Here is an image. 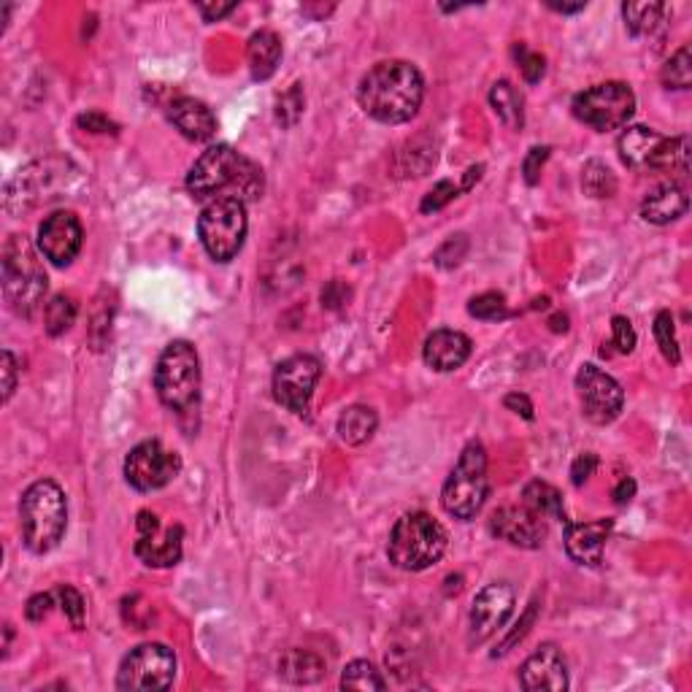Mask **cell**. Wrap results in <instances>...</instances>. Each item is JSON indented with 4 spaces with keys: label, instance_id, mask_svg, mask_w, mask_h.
Returning <instances> with one entry per match:
<instances>
[{
    "label": "cell",
    "instance_id": "cell-43",
    "mask_svg": "<svg viewBox=\"0 0 692 692\" xmlns=\"http://www.w3.org/2000/svg\"><path fill=\"white\" fill-rule=\"evenodd\" d=\"M549 157V146H533L528 152V157H525V163H522V173H525V182L533 187V184H538V176H541V168H544V163H547Z\"/></svg>",
    "mask_w": 692,
    "mask_h": 692
},
{
    "label": "cell",
    "instance_id": "cell-37",
    "mask_svg": "<svg viewBox=\"0 0 692 692\" xmlns=\"http://www.w3.org/2000/svg\"><path fill=\"white\" fill-rule=\"evenodd\" d=\"M55 595L60 598V606H63L65 617L71 620L73 628L76 630L84 628V609H87V606H84L82 592L73 590V587H68V584H60Z\"/></svg>",
    "mask_w": 692,
    "mask_h": 692
},
{
    "label": "cell",
    "instance_id": "cell-21",
    "mask_svg": "<svg viewBox=\"0 0 692 692\" xmlns=\"http://www.w3.org/2000/svg\"><path fill=\"white\" fill-rule=\"evenodd\" d=\"M471 349H474L471 338L460 330H436L425 341L422 357H425L428 368H433L438 374H449V371H457L460 365H465V360L471 357Z\"/></svg>",
    "mask_w": 692,
    "mask_h": 692
},
{
    "label": "cell",
    "instance_id": "cell-36",
    "mask_svg": "<svg viewBox=\"0 0 692 692\" xmlns=\"http://www.w3.org/2000/svg\"><path fill=\"white\" fill-rule=\"evenodd\" d=\"M303 87L301 84H292L290 90L284 92L279 103H276V119L282 122L284 128H292L303 114Z\"/></svg>",
    "mask_w": 692,
    "mask_h": 692
},
{
    "label": "cell",
    "instance_id": "cell-23",
    "mask_svg": "<svg viewBox=\"0 0 692 692\" xmlns=\"http://www.w3.org/2000/svg\"><path fill=\"white\" fill-rule=\"evenodd\" d=\"M687 192L679 184L668 182L660 184L657 190H652L641 203V217L652 222V225H671L679 217L687 214Z\"/></svg>",
    "mask_w": 692,
    "mask_h": 692
},
{
    "label": "cell",
    "instance_id": "cell-11",
    "mask_svg": "<svg viewBox=\"0 0 692 692\" xmlns=\"http://www.w3.org/2000/svg\"><path fill=\"white\" fill-rule=\"evenodd\" d=\"M176 679V655L165 644H141L130 652L117 674V690H168Z\"/></svg>",
    "mask_w": 692,
    "mask_h": 692
},
{
    "label": "cell",
    "instance_id": "cell-31",
    "mask_svg": "<svg viewBox=\"0 0 692 692\" xmlns=\"http://www.w3.org/2000/svg\"><path fill=\"white\" fill-rule=\"evenodd\" d=\"M582 187L590 198H611L617 192V179L609 171V165L601 160H590L582 171Z\"/></svg>",
    "mask_w": 692,
    "mask_h": 692
},
{
    "label": "cell",
    "instance_id": "cell-3",
    "mask_svg": "<svg viewBox=\"0 0 692 692\" xmlns=\"http://www.w3.org/2000/svg\"><path fill=\"white\" fill-rule=\"evenodd\" d=\"M22 541L33 555H46L63 541L68 528V501L60 484L52 479L30 484L19 501Z\"/></svg>",
    "mask_w": 692,
    "mask_h": 692
},
{
    "label": "cell",
    "instance_id": "cell-17",
    "mask_svg": "<svg viewBox=\"0 0 692 692\" xmlns=\"http://www.w3.org/2000/svg\"><path fill=\"white\" fill-rule=\"evenodd\" d=\"M82 222L73 211H55L38 228V252L57 268L71 265L82 252Z\"/></svg>",
    "mask_w": 692,
    "mask_h": 692
},
{
    "label": "cell",
    "instance_id": "cell-26",
    "mask_svg": "<svg viewBox=\"0 0 692 692\" xmlns=\"http://www.w3.org/2000/svg\"><path fill=\"white\" fill-rule=\"evenodd\" d=\"M376 428H379V417L371 406H349L338 417V436L349 447H360L365 441H371Z\"/></svg>",
    "mask_w": 692,
    "mask_h": 692
},
{
    "label": "cell",
    "instance_id": "cell-13",
    "mask_svg": "<svg viewBox=\"0 0 692 692\" xmlns=\"http://www.w3.org/2000/svg\"><path fill=\"white\" fill-rule=\"evenodd\" d=\"M576 390L582 401V414L590 419L592 425H609L620 417L625 406V392L620 382L601 371L598 365H582L576 374Z\"/></svg>",
    "mask_w": 692,
    "mask_h": 692
},
{
    "label": "cell",
    "instance_id": "cell-16",
    "mask_svg": "<svg viewBox=\"0 0 692 692\" xmlns=\"http://www.w3.org/2000/svg\"><path fill=\"white\" fill-rule=\"evenodd\" d=\"M138 541L136 555L152 568H171L182 560V541L184 528L173 525V528H160V519L152 511H141L138 514Z\"/></svg>",
    "mask_w": 692,
    "mask_h": 692
},
{
    "label": "cell",
    "instance_id": "cell-53",
    "mask_svg": "<svg viewBox=\"0 0 692 692\" xmlns=\"http://www.w3.org/2000/svg\"><path fill=\"white\" fill-rule=\"evenodd\" d=\"M482 165H476V168H468V173H465V182H463V190H471L474 187V182H479V176H482Z\"/></svg>",
    "mask_w": 692,
    "mask_h": 692
},
{
    "label": "cell",
    "instance_id": "cell-52",
    "mask_svg": "<svg viewBox=\"0 0 692 692\" xmlns=\"http://www.w3.org/2000/svg\"><path fill=\"white\" fill-rule=\"evenodd\" d=\"M549 9L563 11V14H576V11L587 9V3L584 0H579V3H549Z\"/></svg>",
    "mask_w": 692,
    "mask_h": 692
},
{
    "label": "cell",
    "instance_id": "cell-12",
    "mask_svg": "<svg viewBox=\"0 0 692 692\" xmlns=\"http://www.w3.org/2000/svg\"><path fill=\"white\" fill-rule=\"evenodd\" d=\"M182 471V457L165 449L160 441H144L125 457V479L138 492L163 490Z\"/></svg>",
    "mask_w": 692,
    "mask_h": 692
},
{
    "label": "cell",
    "instance_id": "cell-8",
    "mask_svg": "<svg viewBox=\"0 0 692 692\" xmlns=\"http://www.w3.org/2000/svg\"><path fill=\"white\" fill-rule=\"evenodd\" d=\"M490 492V479H487V452L482 444H468L463 455L452 468L444 492H441V503L447 514L455 519H474L482 511L484 501Z\"/></svg>",
    "mask_w": 692,
    "mask_h": 692
},
{
    "label": "cell",
    "instance_id": "cell-45",
    "mask_svg": "<svg viewBox=\"0 0 692 692\" xmlns=\"http://www.w3.org/2000/svg\"><path fill=\"white\" fill-rule=\"evenodd\" d=\"M52 606H55V598H52L49 592H38V595L30 598L28 606H25V617H28L30 622H44L46 617H49Z\"/></svg>",
    "mask_w": 692,
    "mask_h": 692
},
{
    "label": "cell",
    "instance_id": "cell-22",
    "mask_svg": "<svg viewBox=\"0 0 692 692\" xmlns=\"http://www.w3.org/2000/svg\"><path fill=\"white\" fill-rule=\"evenodd\" d=\"M168 119H171L184 138H190L195 144L211 141L214 133H217V117L211 114L206 103L195 101V98L173 101L171 109H168Z\"/></svg>",
    "mask_w": 692,
    "mask_h": 692
},
{
    "label": "cell",
    "instance_id": "cell-2",
    "mask_svg": "<svg viewBox=\"0 0 692 692\" xmlns=\"http://www.w3.org/2000/svg\"><path fill=\"white\" fill-rule=\"evenodd\" d=\"M187 190L201 201L228 198L225 192L238 201H255L263 195V171L233 146L217 144L195 160L187 176Z\"/></svg>",
    "mask_w": 692,
    "mask_h": 692
},
{
    "label": "cell",
    "instance_id": "cell-29",
    "mask_svg": "<svg viewBox=\"0 0 692 692\" xmlns=\"http://www.w3.org/2000/svg\"><path fill=\"white\" fill-rule=\"evenodd\" d=\"M663 11V3H655V0H649L647 3V0H644V3H625V6H622V17H625V25H628L630 36H649V33L660 25Z\"/></svg>",
    "mask_w": 692,
    "mask_h": 692
},
{
    "label": "cell",
    "instance_id": "cell-49",
    "mask_svg": "<svg viewBox=\"0 0 692 692\" xmlns=\"http://www.w3.org/2000/svg\"><path fill=\"white\" fill-rule=\"evenodd\" d=\"M198 11H201V17L206 19V22H217V19L228 17L230 11H236V3H201L198 6Z\"/></svg>",
    "mask_w": 692,
    "mask_h": 692
},
{
    "label": "cell",
    "instance_id": "cell-42",
    "mask_svg": "<svg viewBox=\"0 0 692 692\" xmlns=\"http://www.w3.org/2000/svg\"><path fill=\"white\" fill-rule=\"evenodd\" d=\"M536 611H538L536 603H530V609L525 611V617H522V620L517 622V630H511V633H509V636H506V641H503L501 647L492 652V657L506 655V652H509V649L514 647V644H517V641H522V638H525V633H528V630H530V625L536 622Z\"/></svg>",
    "mask_w": 692,
    "mask_h": 692
},
{
    "label": "cell",
    "instance_id": "cell-33",
    "mask_svg": "<svg viewBox=\"0 0 692 692\" xmlns=\"http://www.w3.org/2000/svg\"><path fill=\"white\" fill-rule=\"evenodd\" d=\"M660 79L668 90H690L692 84V57L690 46H682L668 63L663 65V73Z\"/></svg>",
    "mask_w": 692,
    "mask_h": 692
},
{
    "label": "cell",
    "instance_id": "cell-1",
    "mask_svg": "<svg viewBox=\"0 0 692 692\" xmlns=\"http://www.w3.org/2000/svg\"><path fill=\"white\" fill-rule=\"evenodd\" d=\"M422 98H425V79L406 60L376 63L357 87L360 109L384 125H403L417 117Z\"/></svg>",
    "mask_w": 692,
    "mask_h": 692
},
{
    "label": "cell",
    "instance_id": "cell-28",
    "mask_svg": "<svg viewBox=\"0 0 692 692\" xmlns=\"http://www.w3.org/2000/svg\"><path fill=\"white\" fill-rule=\"evenodd\" d=\"M522 503H525L530 511H536L541 519H560V522L565 519L563 495L547 482H538L536 479V482L525 484V490H522Z\"/></svg>",
    "mask_w": 692,
    "mask_h": 692
},
{
    "label": "cell",
    "instance_id": "cell-51",
    "mask_svg": "<svg viewBox=\"0 0 692 692\" xmlns=\"http://www.w3.org/2000/svg\"><path fill=\"white\" fill-rule=\"evenodd\" d=\"M633 495H636V482H633L630 476H625V479L614 487V503H617V506H625V503L633 501Z\"/></svg>",
    "mask_w": 692,
    "mask_h": 692
},
{
    "label": "cell",
    "instance_id": "cell-32",
    "mask_svg": "<svg viewBox=\"0 0 692 692\" xmlns=\"http://www.w3.org/2000/svg\"><path fill=\"white\" fill-rule=\"evenodd\" d=\"M341 687L344 690H384L387 682L382 679V674L376 671L374 665L368 660H355L344 668V676H341Z\"/></svg>",
    "mask_w": 692,
    "mask_h": 692
},
{
    "label": "cell",
    "instance_id": "cell-34",
    "mask_svg": "<svg viewBox=\"0 0 692 692\" xmlns=\"http://www.w3.org/2000/svg\"><path fill=\"white\" fill-rule=\"evenodd\" d=\"M655 338L660 352L668 363H679L682 360V352H679V341H676V330H674V317L671 311H660L655 317Z\"/></svg>",
    "mask_w": 692,
    "mask_h": 692
},
{
    "label": "cell",
    "instance_id": "cell-46",
    "mask_svg": "<svg viewBox=\"0 0 692 692\" xmlns=\"http://www.w3.org/2000/svg\"><path fill=\"white\" fill-rule=\"evenodd\" d=\"M17 374V360H14V355L6 349V352H3V401L6 403L11 401V395L17 390Z\"/></svg>",
    "mask_w": 692,
    "mask_h": 692
},
{
    "label": "cell",
    "instance_id": "cell-9",
    "mask_svg": "<svg viewBox=\"0 0 692 692\" xmlns=\"http://www.w3.org/2000/svg\"><path fill=\"white\" fill-rule=\"evenodd\" d=\"M246 230H249L246 206L238 198L211 201L198 219V236H201L203 249L217 263H230L241 252Z\"/></svg>",
    "mask_w": 692,
    "mask_h": 692
},
{
    "label": "cell",
    "instance_id": "cell-7",
    "mask_svg": "<svg viewBox=\"0 0 692 692\" xmlns=\"http://www.w3.org/2000/svg\"><path fill=\"white\" fill-rule=\"evenodd\" d=\"M622 163L636 171L684 173L690 171V141L684 136L668 138L652 128L636 125L628 128L617 141Z\"/></svg>",
    "mask_w": 692,
    "mask_h": 692
},
{
    "label": "cell",
    "instance_id": "cell-27",
    "mask_svg": "<svg viewBox=\"0 0 692 692\" xmlns=\"http://www.w3.org/2000/svg\"><path fill=\"white\" fill-rule=\"evenodd\" d=\"M490 106L495 109V114H498V119H501L506 128H522V122H525V109L522 106H525V101H522V95H519L514 84L506 82V79L492 84Z\"/></svg>",
    "mask_w": 692,
    "mask_h": 692
},
{
    "label": "cell",
    "instance_id": "cell-4",
    "mask_svg": "<svg viewBox=\"0 0 692 692\" xmlns=\"http://www.w3.org/2000/svg\"><path fill=\"white\" fill-rule=\"evenodd\" d=\"M3 298L17 317L30 319L46 295V271L25 236H9L3 246Z\"/></svg>",
    "mask_w": 692,
    "mask_h": 692
},
{
    "label": "cell",
    "instance_id": "cell-10",
    "mask_svg": "<svg viewBox=\"0 0 692 692\" xmlns=\"http://www.w3.org/2000/svg\"><path fill=\"white\" fill-rule=\"evenodd\" d=\"M574 117L592 130H617L636 111V95L625 82L595 84L574 98Z\"/></svg>",
    "mask_w": 692,
    "mask_h": 692
},
{
    "label": "cell",
    "instance_id": "cell-24",
    "mask_svg": "<svg viewBox=\"0 0 692 692\" xmlns=\"http://www.w3.org/2000/svg\"><path fill=\"white\" fill-rule=\"evenodd\" d=\"M279 60H282V38L276 36L274 30H260L249 38L246 63H249V73L255 82L271 79L279 68Z\"/></svg>",
    "mask_w": 692,
    "mask_h": 692
},
{
    "label": "cell",
    "instance_id": "cell-50",
    "mask_svg": "<svg viewBox=\"0 0 692 692\" xmlns=\"http://www.w3.org/2000/svg\"><path fill=\"white\" fill-rule=\"evenodd\" d=\"M506 409H511L514 414H522L525 419H533V403H530L528 395H519V392H511L506 395Z\"/></svg>",
    "mask_w": 692,
    "mask_h": 692
},
{
    "label": "cell",
    "instance_id": "cell-41",
    "mask_svg": "<svg viewBox=\"0 0 692 692\" xmlns=\"http://www.w3.org/2000/svg\"><path fill=\"white\" fill-rule=\"evenodd\" d=\"M611 333H614V346L620 349L622 355H630L636 349V330H633L628 317L611 319Z\"/></svg>",
    "mask_w": 692,
    "mask_h": 692
},
{
    "label": "cell",
    "instance_id": "cell-35",
    "mask_svg": "<svg viewBox=\"0 0 692 692\" xmlns=\"http://www.w3.org/2000/svg\"><path fill=\"white\" fill-rule=\"evenodd\" d=\"M468 314L476 319H484V322H495V319L509 317V306H506V298L501 292H482L468 303Z\"/></svg>",
    "mask_w": 692,
    "mask_h": 692
},
{
    "label": "cell",
    "instance_id": "cell-15",
    "mask_svg": "<svg viewBox=\"0 0 692 692\" xmlns=\"http://www.w3.org/2000/svg\"><path fill=\"white\" fill-rule=\"evenodd\" d=\"M511 611H514V590L509 584H487L474 598V606L468 614V644L479 647L484 641H490L509 622Z\"/></svg>",
    "mask_w": 692,
    "mask_h": 692
},
{
    "label": "cell",
    "instance_id": "cell-19",
    "mask_svg": "<svg viewBox=\"0 0 692 692\" xmlns=\"http://www.w3.org/2000/svg\"><path fill=\"white\" fill-rule=\"evenodd\" d=\"M519 684L528 692H563L568 690V665L555 644L536 649L519 668Z\"/></svg>",
    "mask_w": 692,
    "mask_h": 692
},
{
    "label": "cell",
    "instance_id": "cell-44",
    "mask_svg": "<svg viewBox=\"0 0 692 692\" xmlns=\"http://www.w3.org/2000/svg\"><path fill=\"white\" fill-rule=\"evenodd\" d=\"M595 468H598V457L592 455V452H584V455L576 457L574 465H571V482H574V487H582V484L590 482Z\"/></svg>",
    "mask_w": 692,
    "mask_h": 692
},
{
    "label": "cell",
    "instance_id": "cell-40",
    "mask_svg": "<svg viewBox=\"0 0 692 692\" xmlns=\"http://www.w3.org/2000/svg\"><path fill=\"white\" fill-rule=\"evenodd\" d=\"M465 255H468V238L452 236L447 244L436 252V265H441V268H455V265L463 263Z\"/></svg>",
    "mask_w": 692,
    "mask_h": 692
},
{
    "label": "cell",
    "instance_id": "cell-6",
    "mask_svg": "<svg viewBox=\"0 0 692 692\" xmlns=\"http://www.w3.org/2000/svg\"><path fill=\"white\" fill-rule=\"evenodd\" d=\"M157 398L171 411H192L201 398V360L195 346L173 341L157 360L155 371Z\"/></svg>",
    "mask_w": 692,
    "mask_h": 692
},
{
    "label": "cell",
    "instance_id": "cell-39",
    "mask_svg": "<svg viewBox=\"0 0 692 692\" xmlns=\"http://www.w3.org/2000/svg\"><path fill=\"white\" fill-rule=\"evenodd\" d=\"M460 195V187H457L455 182H438L433 190L422 198V214H430V211H438V209H444L447 203H452Z\"/></svg>",
    "mask_w": 692,
    "mask_h": 692
},
{
    "label": "cell",
    "instance_id": "cell-30",
    "mask_svg": "<svg viewBox=\"0 0 692 692\" xmlns=\"http://www.w3.org/2000/svg\"><path fill=\"white\" fill-rule=\"evenodd\" d=\"M76 314H79V306H76L71 295H55L52 301L46 303L44 311L46 333L49 336H63L65 330H71V325L76 322Z\"/></svg>",
    "mask_w": 692,
    "mask_h": 692
},
{
    "label": "cell",
    "instance_id": "cell-20",
    "mask_svg": "<svg viewBox=\"0 0 692 692\" xmlns=\"http://www.w3.org/2000/svg\"><path fill=\"white\" fill-rule=\"evenodd\" d=\"M611 528H614L611 519L565 522V552L579 565H601Z\"/></svg>",
    "mask_w": 692,
    "mask_h": 692
},
{
    "label": "cell",
    "instance_id": "cell-48",
    "mask_svg": "<svg viewBox=\"0 0 692 692\" xmlns=\"http://www.w3.org/2000/svg\"><path fill=\"white\" fill-rule=\"evenodd\" d=\"M346 295H349V290H346L344 284L338 282V279H333V282L322 290V306H328V309H338L341 303L346 301Z\"/></svg>",
    "mask_w": 692,
    "mask_h": 692
},
{
    "label": "cell",
    "instance_id": "cell-47",
    "mask_svg": "<svg viewBox=\"0 0 692 692\" xmlns=\"http://www.w3.org/2000/svg\"><path fill=\"white\" fill-rule=\"evenodd\" d=\"M79 128L90 130V133H117V125L106 119L103 114H82L79 117Z\"/></svg>",
    "mask_w": 692,
    "mask_h": 692
},
{
    "label": "cell",
    "instance_id": "cell-18",
    "mask_svg": "<svg viewBox=\"0 0 692 692\" xmlns=\"http://www.w3.org/2000/svg\"><path fill=\"white\" fill-rule=\"evenodd\" d=\"M492 536L509 541L514 547L538 549L547 538V519H541L536 511L522 506H503L490 517Z\"/></svg>",
    "mask_w": 692,
    "mask_h": 692
},
{
    "label": "cell",
    "instance_id": "cell-5",
    "mask_svg": "<svg viewBox=\"0 0 692 692\" xmlns=\"http://www.w3.org/2000/svg\"><path fill=\"white\" fill-rule=\"evenodd\" d=\"M447 552V530L425 511L403 514L390 533L387 555L401 571H425Z\"/></svg>",
    "mask_w": 692,
    "mask_h": 692
},
{
    "label": "cell",
    "instance_id": "cell-25",
    "mask_svg": "<svg viewBox=\"0 0 692 692\" xmlns=\"http://www.w3.org/2000/svg\"><path fill=\"white\" fill-rule=\"evenodd\" d=\"M325 674V663L309 649H287L279 660V676L292 684L319 682Z\"/></svg>",
    "mask_w": 692,
    "mask_h": 692
},
{
    "label": "cell",
    "instance_id": "cell-38",
    "mask_svg": "<svg viewBox=\"0 0 692 692\" xmlns=\"http://www.w3.org/2000/svg\"><path fill=\"white\" fill-rule=\"evenodd\" d=\"M514 55H517L519 71H522V76H525V82H528V84L541 82V76H544V71H547V63H544V57L536 55V52H530V49L525 44L514 46Z\"/></svg>",
    "mask_w": 692,
    "mask_h": 692
},
{
    "label": "cell",
    "instance_id": "cell-14",
    "mask_svg": "<svg viewBox=\"0 0 692 692\" xmlns=\"http://www.w3.org/2000/svg\"><path fill=\"white\" fill-rule=\"evenodd\" d=\"M319 376H322V365H319L317 357H287V360L276 365L274 371L276 401L282 403L284 409H290L292 414H306Z\"/></svg>",
    "mask_w": 692,
    "mask_h": 692
}]
</instances>
